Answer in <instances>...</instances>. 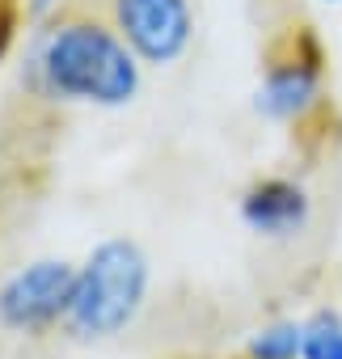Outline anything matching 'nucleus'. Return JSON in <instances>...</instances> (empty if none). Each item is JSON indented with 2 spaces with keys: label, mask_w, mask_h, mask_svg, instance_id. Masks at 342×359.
<instances>
[{
  "label": "nucleus",
  "mask_w": 342,
  "mask_h": 359,
  "mask_svg": "<svg viewBox=\"0 0 342 359\" xmlns=\"http://www.w3.org/2000/svg\"><path fill=\"white\" fill-rule=\"evenodd\" d=\"M30 81L47 97L114 110L139 93V60L118 34L93 22H72L39 43Z\"/></svg>",
  "instance_id": "1"
},
{
  "label": "nucleus",
  "mask_w": 342,
  "mask_h": 359,
  "mask_svg": "<svg viewBox=\"0 0 342 359\" xmlns=\"http://www.w3.org/2000/svg\"><path fill=\"white\" fill-rule=\"evenodd\" d=\"M152 292V262L131 237H102L72 275L64 338L76 346H106L123 338Z\"/></svg>",
  "instance_id": "2"
},
{
  "label": "nucleus",
  "mask_w": 342,
  "mask_h": 359,
  "mask_svg": "<svg viewBox=\"0 0 342 359\" xmlns=\"http://www.w3.org/2000/svg\"><path fill=\"white\" fill-rule=\"evenodd\" d=\"M72 275H76V262L55 258V254L30 258L18 271H9L0 279V330L22 334V338L64 330L68 300H72Z\"/></svg>",
  "instance_id": "3"
},
{
  "label": "nucleus",
  "mask_w": 342,
  "mask_h": 359,
  "mask_svg": "<svg viewBox=\"0 0 342 359\" xmlns=\"http://www.w3.org/2000/svg\"><path fill=\"white\" fill-rule=\"evenodd\" d=\"M118 39L144 64H174L191 43V5L186 0H114Z\"/></svg>",
  "instance_id": "4"
},
{
  "label": "nucleus",
  "mask_w": 342,
  "mask_h": 359,
  "mask_svg": "<svg viewBox=\"0 0 342 359\" xmlns=\"http://www.w3.org/2000/svg\"><path fill=\"white\" fill-rule=\"evenodd\" d=\"M237 216L262 241H292L313 224V195L296 177H258L241 195Z\"/></svg>",
  "instance_id": "5"
},
{
  "label": "nucleus",
  "mask_w": 342,
  "mask_h": 359,
  "mask_svg": "<svg viewBox=\"0 0 342 359\" xmlns=\"http://www.w3.org/2000/svg\"><path fill=\"white\" fill-rule=\"evenodd\" d=\"M321 102V60L317 51H296L287 60H275L258 85V114L271 123H300Z\"/></svg>",
  "instance_id": "6"
},
{
  "label": "nucleus",
  "mask_w": 342,
  "mask_h": 359,
  "mask_svg": "<svg viewBox=\"0 0 342 359\" xmlns=\"http://www.w3.org/2000/svg\"><path fill=\"white\" fill-rule=\"evenodd\" d=\"M304 351V317L279 313L254 325L241 342V359H300Z\"/></svg>",
  "instance_id": "7"
},
{
  "label": "nucleus",
  "mask_w": 342,
  "mask_h": 359,
  "mask_svg": "<svg viewBox=\"0 0 342 359\" xmlns=\"http://www.w3.org/2000/svg\"><path fill=\"white\" fill-rule=\"evenodd\" d=\"M300 359H342V309L338 304H317L304 313Z\"/></svg>",
  "instance_id": "8"
}]
</instances>
